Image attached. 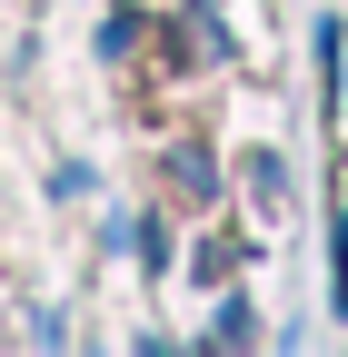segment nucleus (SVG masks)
<instances>
[{
  "label": "nucleus",
  "instance_id": "f257e3e1",
  "mask_svg": "<svg viewBox=\"0 0 348 357\" xmlns=\"http://www.w3.org/2000/svg\"><path fill=\"white\" fill-rule=\"evenodd\" d=\"M169 178H180V199H209V189H219V169H209L199 149H169Z\"/></svg>",
  "mask_w": 348,
  "mask_h": 357
}]
</instances>
